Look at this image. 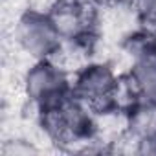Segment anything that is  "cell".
I'll return each instance as SVG.
<instances>
[{"instance_id": "ba28073f", "label": "cell", "mask_w": 156, "mask_h": 156, "mask_svg": "<svg viewBox=\"0 0 156 156\" xmlns=\"http://www.w3.org/2000/svg\"><path fill=\"white\" fill-rule=\"evenodd\" d=\"M2 152L6 156H28V154H37L39 149L30 143V141H24V140H11L4 145Z\"/></svg>"}, {"instance_id": "9c48e42d", "label": "cell", "mask_w": 156, "mask_h": 156, "mask_svg": "<svg viewBox=\"0 0 156 156\" xmlns=\"http://www.w3.org/2000/svg\"><path fill=\"white\" fill-rule=\"evenodd\" d=\"M136 9L147 24L156 26V0H136Z\"/></svg>"}, {"instance_id": "8992f818", "label": "cell", "mask_w": 156, "mask_h": 156, "mask_svg": "<svg viewBox=\"0 0 156 156\" xmlns=\"http://www.w3.org/2000/svg\"><path fill=\"white\" fill-rule=\"evenodd\" d=\"M64 42L79 44L87 41L94 28V15L81 0H57L48 11Z\"/></svg>"}, {"instance_id": "3957f363", "label": "cell", "mask_w": 156, "mask_h": 156, "mask_svg": "<svg viewBox=\"0 0 156 156\" xmlns=\"http://www.w3.org/2000/svg\"><path fill=\"white\" fill-rule=\"evenodd\" d=\"M24 92L39 110H44L68 98L73 90L66 72L53 59H41L24 75Z\"/></svg>"}, {"instance_id": "8fae6325", "label": "cell", "mask_w": 156, "mask_h": 156, "mask_svg": "<svg viewBox=\"0 0 156 156\" xmlns=\"http://www.w3.org/2000/svg\"><path fill=\"white\" fill-rule=\"evenodd\" d=\"M94 2H98V4H105V6H110V4L119 2V0H94Z\"/></svg>"}, {"instance_id": "6da1fadb", "label": "cell", "mask_w": 156, "mask_h": 156, "mask_svg": "<svg viewBox=\"0 0 156 156\" xmlns=\"http://www.w3.org/2000/svg\"><path fill=\"white\" fill-rule=\"evenodd\" d=\"M41 114L44 129L57 141H88L94 134L92 110L73 92Z\"/></svg>"}, {"instance_id": "7a4b0ae2", "label": "cell", "mask_w": 156, "mask_h": 156, "mask_svg": "<svg viewBox=\"0 0 156 156\" xmlns=\"http://www.w3.org/2000/svg\"><path fill=\"white\" fill-rule=\"evenodd\" d=\"M72 90L92 112H107L118 103L119 79L110 64L90 62L77 72Z\"/></svg>"}, {"instance_id": "30bf717a", "label": "cell", "mask_w": 156, "mask_h": 156, "mask_svg": "<svg viewBox=\"0 0 156 156\" xmlns=\"http://www.w3.org/2000/svg\"><path fill=\"white\" fill-rule=\"evenodd\" d=\"M136 143H138L136 151H138L140 154L156 156V134H152V136H149V138H143V140H140V141H136Z\"/></svg>"}, {"instance_id": "7c38bea8", "label": "cell", "mask_w": 156, "mask_h": 156, "mask_svg": "<svg viewBox=\"0 0 156 156\" xmlns=\"http://www.w3.org/2000/svg\"><path fill=\"white\" fill-rule=\"evenodd\" d=\"M152 39H154V42H156V26H154V30H152Z\"/></svg>"}, {"instance_id": "277c9868", "label": "cell", "mask_w": 156, "mask_h": 156, "mask_svg": "<svg viewBox=\"0 0 156 156\" xmlns=\"http://www.w3.org/2000/svg\"><path fill=\"white\" fill-rule=\"evenodd\" d=\"M15 39L19 46L35 61L53 59L64 44L51 17L31 9L19 19L15 26Z\"/></svg>"}, {"instance_id": "5b68a950", "label": "cell", "mask_w": 156, "mask_h": 156, "mask_svg": "<svg viewBox=\"0 0 156 156\" xmlns=\"http://www.w3.org/2000/svg\"><path fill=\"white\" fill-rule=\"evenodd\" d=\"M130 55L132 64L129 72V85L136 99L156 101V42L152 35L134 41Z\"/></svg>"}, {"instance_id": "52a82bcc", "label": "cell", "mask_w": 156, "mask_h": 156, "mask_svg": "<svg viewBox=\"0 0 156 156\" xmlns=\"http://www.w3.org/2000/svg\"><path fill=\"white\" fill-rule=\"evenodd\" d=\"M127 130L136 141L156 134V101L134 99L127 114Z\"/></svg>"}]
</instances>
